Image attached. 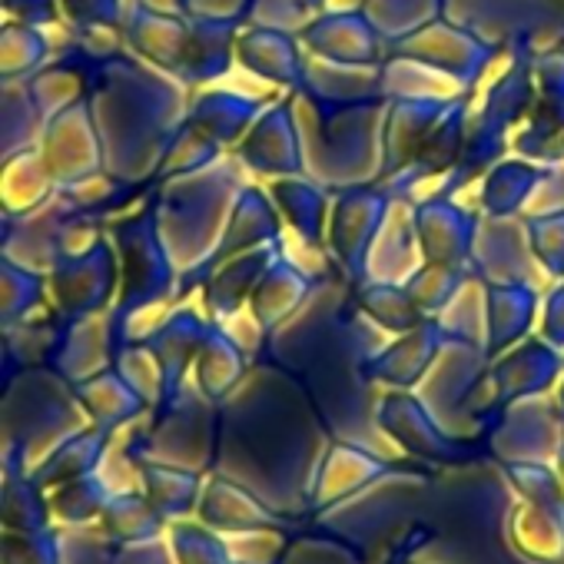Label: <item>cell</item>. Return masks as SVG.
<instances>
[{
    "label": "cell",
    "mask_w": 564,
    "mask_h": 564,
    "mask_svg": "<svg viewBox=\"0 0 564 564\" xmlns=\"http://www.w3.org/2000/svg\"><path fill=\"white\" fill-rule=\"evenodd\" d=\"M186 90V84L147 64L130 47L100 64L90 107L110 176L156 186L160 160L189 110Z\"/></svg>",
    "instance_id": "1"
},
{
    "label": "cell",
    "mask_w": 564,
    "mask_h": 564,
    "mask_svg": "<svg viewBox=\"0 0 564 564\" xmlns=\"http://www.w3.org/2000/svg\"><path fill=\"white\" fill-rule=\"evenodd\" d=\"M293 94L306 143V173L329 189L379 183L386 163L389 100L329 104L306 90Z\"/></svg>",
    "instance_id": "2"
},
{
    "label": "cell",
    "mask_w": 564,
    "mask_h": 564,
    "mask_svg": "<svg viewBox=\"0 0 564 564\" xmlns=\"http://www.w3.org/2000/svg\"><path fill=\"white\" fill-rule=\"evenodd\" d=\"M242 170L246 166L239 163V156L216 160L206 170L156 183L150 189L163 242L180 269V286L206 265V259L219 246L229 213L239 193L249 186Z\"/></svg>",
    "instance_id": "3"
},
{
    "label": "cell",
    "mask_w": 564,
    "mask_h": 564,
    "mask_svg": "<svg viewBox=\"0 0 564 564\" xmlns=\"http://www.w3.org/2000/svg\"><path fill=\"white\" fill-rule=\"evenodd\" d=\"M107 232L120 256V296L110 310L120 343H127V323L160 303L180 300V269L163 242L153 193L127 216H110Z\"/></svg>",
    "instance_id": "4"
},
{
    "label": "cell",
    "mask_w": 564,
    "mask_h": 564,
    "mask_svg": "<svg viewBox=\"0 0 564 564\" xmlns=\"http://www.w3.org/2000/svg\"><path fill=\"white\" fill-rule=\"evenodd\" d=\"M531 57H534V51H511L508 67L495 77V84L485 90L481 104L468 113L462 160L438 183V189H435L438 196H455L471 180H481L485 170H491L505 156L511 130L518 123H524V117L538 104V87L531 77Z\"/></svg>",
    "instance_id": "5"
},
{
    "label": "cell",
    "mask_w": 564,
    "mask_h": 564,
    "mask_svg": "<svg viewBox=\"0 0 564 564\" xmlns=\"http://www.w3.org/2000/svg\"><path fill=\"white\" fill-rule=\"evenodd\" d=\"M445 18L501 54L564 47V0H445Z\"/></svg>",
    "instance_id": "6"
},
{
    "label": "cell",
    "mask_w": 564,
    "mask_h": 564,
    "mask_svg": "<svg viewBox=\"0 0 564 564\" xmlns=\"http://www.w3.org/2000/svg\"><path fill=\"white\" fill-rule=\"evenodd\" d=\"M120 296V256L104 232L94 246L80 252L57 256L51 269V306L67 319H87L97 313H110Z\"/></svg>",
    "instance_id": "7"
},
{
    "label": "cell",
    "mask_w": 564,
    "mask_h": 564,
    "mask_svg": "<svg viewBox=\"0 0 564 564\" xmlns=\"http://www.w3.org/2000/svg\"><path fill=\"white\" fill-rule=\"evenodd\" d=\"M392 206H395V199L379 183L343 186L333 196L326 252H329L333 269H339L352 286L362 282L369 272L372 246H376Z\"/></svg>",
    "instance_id": "8"
},
{
    "label": "cell",
    "mask_w": 564,
    "mask_h": 564,
    "mask_svg": "<svg viewBox=\"0 0 564 564\" xmlns=\"http://www.w3.org/2000/svg\"><path fill=\"white\" fill-rule=\"evenodd\" d=\"M392 57H409L419 61L442 77H448L458 90H475L488 67L501 57V51L488 41H481L475 31L455 24L452 18H435L412 31L409 37L389 44Z\"/></svg>",
    "instance_id": "9"
},
{
    "label": "cell",
    "mask_w": 564,
    "mask_h": 564,
    "mask_svg": "<svg viewBox=\"0 0 564 564\" xmlns=\"http://www.w3.org/2000/svg\"><path fill=\"white\" fill-rule=\"evenodd\" d=\"M232 150L239 163L262 180L306 173V143L300 127L296 94L290 90V97L272 100Z\"/></svg>",
    "instance_id": "10"
},
{
    "label": "cell",
    "mask_w": 564,
    "mask_h": 564,
    "mask_svg": "<svg viewBox=\"0 0 564 564\" xmlns=\"http://www.w3.org/2000/svg\"><path fill=\"white\" fill-rule=\"evenodd\" d=\"M41 156L57 186H80L107 173V153L90 100H80L47 120Z\"/></svg>",
    "instance_id": "11"
},
{
    "label": "cell",
    "mask_w": 564,
    "mask_h": 564,
    "mask_svg": "<svg viewBox=\"0 0 564 564\" xmlns=\"http://www.w3.org/2000/svg\"><path fill=\"white\" fill-rule=\"evenodd\" d=\"M300 41L310 51V57L346 67H382L389 57V44L366 11L323 8L300 31Z\"/></svg>",
    "instance_id": "12"
},
{
    "label": "cell",
    "mask_w": 564,
    "mask_h": 564,
    "mask_svg": "<svg viewBox=\"0 0 564 564\" xmlns=\"http://www.w3.org/2000/svg\"><path fill=\"white\" fill-rule=\"evenodd\" d=\"M468 269L481 282H531V286H541L538 272L544 269L534 259L524 216H485L481 213Z\"/></svg>",
    "instance_id": "13"
},
{
    "label": "cell",
    "mask_w": 564,
    "mask_h": 564,
    "mask_svg": "<svg viewBox=\"0 0 564 564\" xmlns=\"http://www.w3.org/2000/svg\"><path fill=\"white\" fill-rule=\"evenodd\" d=\"M468 113H471V90L458 94L448 100V107L442 110V117L435 120V127L425 133L412 166L405 173H399L389 183H379L392 199H415V189L422 183L432 180H445L458 160H462V147H465V130H468Z\"/></svg>",
    "instance_id": "14"
},
{
    "label": "cell",
    "mask_w": 564,
    "mask_h": 564,
    "mask_svg": "<svg viewBox=\"0 0 564 564\" xmlns=\"http://www.w3.org/2000/svg\"><path fill=\"white\" fill-rule=\"evenodd\" d=\"M412 223L415 239L425 262H445V265H468L481 213L465 209L455 203V196H422L412 199Z\"/></svg>",
    "instance_id": "15"
},
{
    "label": "cell",
    "mask_w": 564,
    "mask_h": 564,
    "mask_svg": "<svg viewBox=\"0 0 564 564\" xmlns=\"http://www.w3.org/2000/svg\"><path fill=\"white\" fill-rule=\"evenodd\" d=\"M282 226H286V223H282V216H279V209H275L269 189L249 183V186L239 193V199H236V206H232V213H229V223H226V229H223V236H219V246L213 249V256L206 259V265H203L193 279L183 282V286H180V296H186L189 290L203 286L206 275H209L219 262H226V259H232V256H239V252H249V249H256V246L282 242Z\"/></svg>",
    "instance_id": "16"
},
{
    "label": "cell",
    "mask_w": 564,
    "mask_h": 564,
    "mask_svg": "<svg viewBox=\"0 0 564 564\" xmlns=\"http://www.w3.org/2000/svg\"><path fill=\"white\" fill-rule=\"evenodd\" d=\"M77 209H80L77 199L57 186V193L37 209L21 216H4V256L31 269L51 272L64 246V226Z\"/></svg>",
    "instance_id": "17"
},
{
    "label": "cell",
    "mask_w": 564,
    "mask_h": 564,
    "mask_svg": "<svg viewBox=\"0 0 564 564\" xmlns=\"http://www.w3.org/2000/svg\"><path fill=\"white\" fill-rule=\"evenodd\" d=\"M236 64L256 80L300 90L306 84L310 57L303 54V41L293 31H279L265 24H242L236 37Z\"/></svg>",
    "instance_id": "18"
},
{
    "label": "cell",
    "mask_w": 564,
    "mask_h": 564,
    "mask_svg": "<svg viewBox=\"0 0 564 564\" xmlns=\"http://www.w3.org/2000/svg\"><path fill=\"white\" fill-rule=\"evenodd\" d=\"M120 31L137 57L180 80V67L189 44V14H166L147 8L143 0H130Z\"/></svg>",
    "instance_id": "19"
},
{
    "label": "cell",
    "mask_w": 564,
    "mask_h": 564,
    "mask_svg": "<svg viewBox=\"0 0 564 564\" xmlns=\"http://www.w3.org/2000/svg\"><path fill=\"white\" fill-rule=\"evenodd\" d=\"M326 272H329V269H326ZM319 275H323V272H310L306 265H300L293 256H286V249H282V252L269 262V269L262 272L259 286L252 290L246 310L252 313V319H256L265 333H272V329H279L282 323L293 319V316L306 306V300L313 296L316 282H319Z\"/></svg>",
    "instance_id": "20"
},
{
    "label": "cell",
    "mask_w": 564,
    "mask_h": 564,
    "mask_svg": "<svg viewBox=\"0 0 564 564\" xmlns=\"http://www.w3.org/2000/svg\"><path fill=\"white\" fill-rule=\"evenodd\" d=\"M445 339L448 336L438 319H425L415 329L392 336V343H386L376 356L366 359L369 382H389L395 389H409L422 382L435 366V359L442 356Z\"/></svg>",
    "instance_id": "21"
},
{
    "label": "cell",
    "mask_w": 564,
    "mask_h": 564,
    "mask_svg": "<svg viewBox=\"0 0 564 564\" xmlns=\"http://www.w3.org/2000/svg\"><path fill=\"white\" fill-rule=\"evenodd\" d=\"M541 300V286L531 282H485V349L491 359L531 336Z\"/></svg>",
    "instance_id": "22"
},
{
    "label": "cell",
    "mask_w": 564,
    "mask_h": 564,
    "mask_svg": "<svg viewBox=\"0 0 564 564\" xmlns=\"http://www.w3.org/2000/svg\"><path fill=\"white\" fill-rule=\"evenodd\" d=\"M282 252V242H269V246H256L249 252H239L226 262H219L206 282H203V306L209 313L213 323H226L236 313H242L249 306L252 290L259 286L262 272L269 269V262Z\"/></svg>",
    "instance_id": "23"
},
{
    "label": "cell",
    "mask_w": 564,
    "mask_h": 564,
    "mask_svg": "<svg viewBox=\"0 0 564 564\" xmlns=\"http://www.w3.org/2000/svg\"><path fill=\"white\" fill-rule=\"evenodd\" d=\"M265 189H269V196H272L282 223H286L300 236V242H306L310 249H326L329 213H333L336 189L323 186L310 173L269 180Z\"/></svg>",
    "instance_id": "24"
},
{
    "label": "cell",
    "mask_w": 564,
    "mask_h": 564,
    "mask_svg": "<svg viewBox=\"0 0 564 564\" xmlns=\"http://www.w3.org/2000/svg\"><path fill=\"white\" fill-rule=\"evenodd\" d=\"M561 369V349H554L544 336H528L508 352L495 356L488 382L495 389V402H514L521 395H534L554 382Z\"/></svg>",
    "instance_id": "25"
},
{
    "label": "cell",
    "mask_w": 564,
    "mask_h": 564,
    "mask_svg": "<svg viewBox=\"0 0 564 564\" xmlns=\"http://www.w3.org/2000/svg\"><path fill=\"white\" fill-rule=\"evenodd\" d=\"M213 329V319H203L196 310L183 306V310H173L170 316H163V323H156L143 343L153 349V356L160 359L163 366V379H166V402L180 395L183 389V376L186 369L196 362L206 336Z\"/></svg>",
    "instance_id": "26"
},
{
    "label": "cell",
    "mask_w": 564,
    "mask_h": 564,
    "mask_svg": "<svg viewBox=\"0 0 564 564\" xmlns=\"http://www.w3.org/2000/svg\"><path fill=\"white\" fill-rule=\"evenodd\" d=\"M452 100V97H448ZM448 100L438 97H392L389 113H386V163L379 183L395 180L405 173L425 140V133L435 127Z\"/></svg>",
    "instance_id": "27"
},
{
    "label": "cell",
    "mask_w": 564,
    "mask_h": 564,
    "mask_svg": "<svg viewBox=\"0 0 564 564\" xmlns=\"http://www.w3.org/2000/svg\"><path fill=\"white\" fill-rule=\"evenodd\" d=\"M269 104L272 100H265V97H249V94H239V90L209 87V90H199L189 100L186 123L203 130L219 147H236Z\"/></svg>",
    "instance_id": "28"
},
{
    "label": "cell",
    "mask_w": 564,
    "mask_h": 564,
    "mask_svg": "<svg viewBox=\"0 0 564 564\" xmlns=\"http://www.w3.org/2000/svg\"><path fill=\"white\" fill-rule=\"evenodd\" d=\"M544 176L541 163H531L524 156H501L491 170L481 176L478 189V213L485 216H521Z\"/></svg>",
    "instance_id": "29"
},
{
    "label": "cell",
    "mask_w": 564,
    "mask_h": 564,
    "mask_svg": "<svg viewBox=\"0 0 564 564\" xmlns=\"http://www.w3.org/2000/svg\"><path fill=\"white\" fill-rule=\"evenodd\" d=\"M422 249L415 239V223H412V203L409 199H395L376 246L369 256V279H392V282H405L419 265H422Z\"/></svg>",
    "instance_id": "30"
},
{
    "label": "cell",
    "mask_w": 564,
    "mask_h": 564,
    "mask_svg": "<svg viewBox=\"0 0 564 564\" xmlns=\"http://www.w3.org/2000/svg\"><path fill=\"white\" fill-rule=\"evenodd\" d=\"M319 100L329 104H369V100H389L382 84V67H346L329 64L319 57H310L306 84L300 87Z\"/></svg>",
    "instance_id": "31"
},
{
    "label": "cell",
    "mask_w": 564,
    "mask_h": 564,
    "mask_svg": "<svg viewBox=\"0 0 564 564\" xmlns=\"http://www.w3.org/2000/svg\"><path fill=\"white\" fill-rule=\"evenodd\" d=\"M352 300L359 306V313L376 323L386 336H402L409 329H415L419 323L432 319L425 316L415 300L409 296L405 282H392V279H362L352 286Z\"/></svg>",
    "instance_id": "32"
},
{
    "label": "cell",
    "mask_w": 564,
    "mask_h": 564,
    "mask_svg": "<svg viewBox=\"0 0 564 564\" xmlns=\"http://www.w3.org/2000/svg\"><path fill=\"white\" fill-rule=\"evenodd\" d=\"M193 366H196L199 392L206 399H223L246 376L249 362H246V349L239 346V339L223 323H213V329H209Z\"/></svg>",
    "instance_id": "33"
},
{
    "label": "cell",
    "mask_w": 564,
    "mask_h": 564,
    "mask_svg": "<svg viewBox=\"0 0 564 564\" xmlns=\"http://www.w3.org/2000/svg\"><path fill=\"white\" fill-rule=\"evenodd\" d=\"M0 286H4V300H0V316H4V329H14L37 313L47 310L51 293V272L31 269L11 256L0 262Z\"/></svg>",
    "instance_id": "34"
},
{
    "label": "cell",
    "mask_w": 564,
    "mask_h": 564,
    "mask_svg": "<svg viewBox=\"0 0 564 564\" xmlns=\"http://www.w3.org/2000/svg\"><path fill=\"white\" fill-rule=\"evenodd\" d=\"M57 193V183L41 156V147L4 160V216H21L37 209Z\"/></svg>",
    "instance_id": "35"
},
{
    "label": "cell",
    "mask_w": 564,
    "mask_h": 564,
    "mask_svg": "<svg viewBox=\"0 0 564 564\" xmlns=\"http://www.w3.org/2000/svg\"><path fill=\"white\" fill-rule=\"evenodd\" d=\"M511 150L531 163H561L564 160V104L538 100L524 117L521 130L511 140Z\"/></svg>",
    "instance_id": "36"
},
{
    "label": "cell",
    "mask_w": 564,
    "mask_h": 564,
    "mask_svg": "<svg viewBox=\"0 0 564 564\" xmlns=\"http://www.w3.org/2000/svg\"><path fill=\"white\" fill-rule=\"evenodd\" d=\"M47 117L31 97L28 80H4V160L41 147Z\"/></svg>",
    "instance_id": "37"
},
{
    "label": "cell",
    "mask_w": 564,
    "mask_h": 564,
    "mask_svg": "<svg viewBox=\"0 0 564 564\" xmlns=\"http://www.w3.org/2000/svg\"><path fill=\"white\" fill-rule=\"evenodd\" d=\"M0 54H4L0 57V77L4 80H28L41 67L51 64L54 47H51V37L44 34V28L8 21L4 34H0Z\"/></svg>",
    "instance_id": "38"
},
{
    "label": "cell",
    "mask_w": 564,
    "mask_h": 564,
    "mask_svg": "<svg viewBox=\"0 0 564 564\" xmlns=\"http://www.w3.org/2000/svg\"><path fill=\"white\" fill-rule=\"evenodd\" d=\"M77 399H84V405L94 412L97 422L104 425H113L133 412H140V405L147 402L120 369H104L84 382H77Z\"/></svg>",
    "instance_id": "39"
},
{
    "label": "cell",
    "mask_w": 564,
    "mask_h": 564,
    "mask_svg": "<svg viewBox=\"0 0 564 564\" xmlns=\"http://www.w3.org/2000/svg\"><path fill=\"white\" fill-rule=\"evenodd\" d=\"M471 279L468 265H445V262H422L409 279L405 290L415 300V306L425 316H442L448 310V303L462 293V286Z\"/></svg>",
    "instance_id": "40"
},
{
    "label": "cell",
    "mask_w": 564,
    "mask_h": 564,
    "mask_svg": "<svg viewBox=\"0 0 564 564\" xmlns=\"http://www.w3.org/2000/svg\"><path fill=\"white\" fill-rule=\"evenodd\" d=\"M362 11L379 28L386 44H395L422 24L445 14V0H366Z\"/></svg>",
    "instance_id": "41"
},
{
    "label": "cell",
    "mask_w": 564,
    "mask_h": 564,
    "mask_svg": "<svg viewBox=\"0 0 564 564\" xmlns=\"http://www.w3.org/2000/svg\"><path fill=\"white\" fill-rule=\"evenodd\" d=\"M382 84H386L389 100L392 97H438V100H448V97L465 94L448 77H442L438 70H432V67H425L419 61H409V57H392V54L382 64Z\"/></svg>",
    "instance_id": "42"
},
{
    "label": "cell",
    "mask_w": 564,
    "mask_h": 564,
    "mask_svg": "<svg viewBox=\"0 0 564 564\" xmlns=\"http://www.w3.org/2000/svg\"><path fill=\"white\" fill-rule=\"evenodd\" d=\"M216 160H223V147L216 140H209L203 130H196L193 123L183 120V127L176 130V137L170 140V147H166V153L160 160V170H156L153 183H166V180L206 170Z\"/></svg>",
    "instance_id": "43"
},
{
    "label": "cell",
    "mask_w": 564,
    "mask_h": 564,
    "mask_svg": "<svg viewBox=\"0 0 564 564\" xmlns=\"http://www.w3.org/2000/svg\"><path fill=\"white\" fill-rule=\"evenodd\" d=\"M435 319L442 323L448 339L485 343V282L471 272V279L462 286V293Z\"/></svg>",
    "instance_id": "44"
},
{
    "label": "cell",
    "mask_w": 564,
    "mask_h": 564,
    "mask_svg": "<svg viewBox=\"0 0 564 564\" xmlns=\"http://www.w3.org/2000/svg\"><path fill=\"white\" fill-rule=\"evenodd\" d=\"M538 265L551 279H564V209L521 213Z\"/></svg>",
    "instance_id": "45"
},
{
    "label": "cell",
    "mask_w": 564,
    "mask_h": 564,
    "mask_svg": "<svg viewBox=\"0 0 564 564\" xmlns=\"http://www.w3.org/2000/svg\"><path fill=\"white\" fill-rule=\"evenodd\" d=\"M316 14H319V8L313 0H252L246 24H265V28L300 34Z\"/></svg>",
    "instance_id": "46"
},
{
    "label": "cell",
    "mask_w": 564,
    "mask_h": 564,
    "mask_svg": "<svg viewBox=\"0 0 564 564\" xmlns=\"http://www.w3.org/2000/svg\"><path fill=\"white\" fill-rule=\"evenodd\" d=\"M70 28H123L127 0H61Z\"/></svg>",
    "instance_id": "47"
},
{
    "label": "cell",
    "mask_w": 564,
    "mask_h": 564,
    "mask_svg": "<svg viewBox=\"0 0 564 564\" xmlns=\"http://www.w3.org/2000/svg\"><path fill=\"white\" fill-rule=\"evenodd\" d=\"M531 77H534V87H538V100L564 104V47L534 51Z\"/></svg>",
    "instance_id": "48"
},
{
    "label": "cell",
    "mask_w": 564,
    "mask_h": 564,
    "mask_svg": "<svg viewBox=\"0 0 564 564\" xmlns=\"http://www.w3.org/2000/svg\"><path fill=\"white\" fill-rule=\"evenodd\" d=\"M4 18L31 28H54L64 11L61 0H4Z\"/></svg>",
    "instance_id": "49"
},
{
    "label": "cell",
    "mask_w": 564,
    "mask_h": 564,
    "mask_svg": "<svg viewBox=\"0 0 564 564\" xmlns=\"http://www.w3.org/2000/svg\"><path fill=\"white\" fill-rule=\"evenodd\" d=\"M541 336L554 349H564V279H557L541 300Z\"/></svg>",
    "instance_id": "50"
},
{
    "label": "cell",
    "mask_w": 564,
    "mask_h": 564,
    "mask_svg": "<svg viewBox=\"0 0 564 564\" xmlns=\"http://www.w3.org/2000/svg\"><path fill=\"white\" fill-rule=\"evenodd\" d=\"M544 209H564V160L544 166V176L524 213H544Z\"/></svg>",
    "instance_id": "51"
},
{
    "label": "cell",
    "mask_w": 564,
    "mask_h": 564,
    "mask_svg": "<svg viewBox=\"0 0 564 564\" xmlns=\"http://www.w3.org/2000/svg\"><path fill=\"white\" fill-rule=\"evenodd\" d=\"M313 4H316V8H319V11H323V8H326V4H329V0H313Z\"/></svg>",
    "instance_id": "52"
},
{
    "label": "cell",
    "mask_w": 564,
    "mask_h": 564,
    "mask_svg": "<svg viewBox=\"0 0 564 564\" xmlns=\"http://www.w3.org/2000/svg\"><path fill=\"white\" fill-rule=\"evenodd\" d=\"M561 409H564V386H561Z\"/></svg>",
    "instance_id": "53"
}]
</instances>
